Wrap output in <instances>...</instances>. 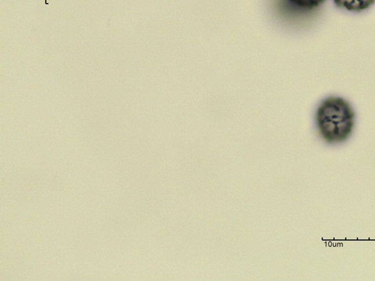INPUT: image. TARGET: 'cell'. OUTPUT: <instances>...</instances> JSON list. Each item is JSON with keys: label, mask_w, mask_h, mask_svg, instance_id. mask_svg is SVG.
Returning a JSON list of instances; mask_svg holds the SVG:
<instances>
[{"label": "cell", "mask_w": 375, "mask_h": 281, "mask_svg": "<svg viewBox=\"0 0 375 281\" xmlns=\"http://www.w3.org/2000/svg\"><path fill=\"white\" fill-rule=\"evenodd\" d=\"M375 2V0H334V3L339 8L356 12L368 9Z\"/></svg>", "instance_id": "obj_2"}, {"label": "cell", "mask_w": 375, "mask_h": 281, "mask_svg": "<svg viewBox=\"0 0 375 281\" xmlns=\"http://www.w3.org/2000/svg\"><path fill=\"white\" fill-rule=\"evenodd\" d=\"M288 2L300 9L312 10L322 5L325 0H288Z\"/></svg>", "instance_id": "obj_3"}, {"label": "cell", "mask_w": 375, "mask_h": 281, "mask_svg": "<svg viewBox=\"0 0 375 281\" xmlns=\"http://www.w3.org/2000/svg\"><path fill=\"white\" fill-rule=\"evenodd\" d=\"M356 113L348 101L341 97L326 98L318 106L316 124L320 135L328 144H339L350 138Z\"/></svg>", "instance_id": "obj_1"}]
</instances>
